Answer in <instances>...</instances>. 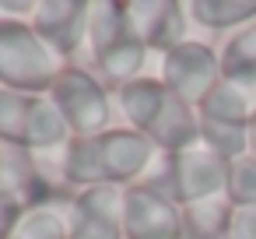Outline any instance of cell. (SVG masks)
<instances>
[{
	"label": "cell",
	"mask_w": 256,
	"mask_h": 239,
	"mask_svg": "<svg viewBox=\"0 0 256 239\" xmlns=\"http://www.w3.org/2000/svg\"><path fill=\"white\" fill-rule=\"evenodd\" d=\"M148 53H151V50H148L137 36H126L120 46H112L109 53H102V57L92 64V71H95V78H98L109 92H120V88H126L130 81L144 78Z\"/></svg>",
	"instance_id": "obj_12"
},
{
	"label": "cell",
	"mask_w": 256,
	"mask_h": 239,
	"mask_svg": "<svg viewBox=\"0 0 256 239\" xmlns=\"http://www.w3.org/2000/svg\"><path fill=\"white\" fill-rule=\"evenodd\" d=\"M18 214H22V204L8 200V197H0V239H8V235H11Z\"/></svg>",
	"instance_id": "obj_25"
},
{
	"label": "cell",
	"mask_w": 256,
	"mask_h": 239,
	"mask_svg": "<svg viewBox=\"0 0 256 239\" xmlns=\"http://www.w3.org/2000/svg\"><path fill=\"white\" fill-rule=\"evenodd\" d=\"M39 0H0V22H32Z\"/></svg>",
	"instance_id": "obj_24"
},
{
	"label": "cell",
	"mask_w": 256,
	"mask_h": 239,
	"mask_svg": "<svg viewBox=\"0 0 256 239\" xmlns=\"http://www.w3.org/2000/svg\"><path fill=\"white\" fill-rule=\"evenodd\" d=\"M123 239H182V207L148 186H126Z\"/></svg>",
	"instance_id": "obj_7"
},
{
	"label": "cell",
	"mask_w": 256,
	"mask_h": 239,
	"mask_svg": "<svg viewBox=\"0 0 256 239\" xmlns=\"http://www.w3.org/2000/svg\"><path fill=\"white\" fill-rule=\"evenodd\" d=\"M92 0H39L32 15V29L67 60L74 64L84 53V29H88Z\"/></svg>",
	"instance_id": "obj_8"
},
{
	"label": "cell",
	"mask_w": 256,
	"mask_h": 239,
	"mask_svg": "<svg viewBox=\"0 0 256 239\" xmlns=\"http://www.w3.org/2000/svg\"><path fill=\"white\" fill-rule=\"evenodd\" d=\"M224 239H256V204H246V207H232Z\"/></svg>",
	"instance_id": "obj_23"
},
{
	"label": "cell",
	"mask_w": 256,
	"mask_h": 239,
	"mask_svg": "<svg viewBox=\"0 0 256 239\" xmlns=\"http://www.w3.org/2000/svg\"><path fill=\"white\" fill-rule=\"evenodd\" d=\"M32 102H36V95H22V92H14V88H4V85H0V141H4V144L25 148Z\"/></svg>",
	"instance_id": "obj_19"
},
{
	"label": "cell",
	"mask_w": 256,
	"mask_h": 239,
	"mask_svg": "<svg viewBox=\"0 0 256 239\" xmlns=\"http://www.w3.org/2000/svg\"><path fill=\"white\" fill-rule=\"evenodd\" d=\"M196 113L204 120H218V123H235V127H246L249 116L256 113V102H252V92L235 85V81H218L210 88V95L196 106Z\"/></svg>",
	"instance_id": "obj_16"
},
{
	"label": "cell",
	"mask_w": 256,
	"mask_h": 239,
	"mask_svg": "<svg viewBox=\"0 0 256 239\" xmlns=\"http://www.w3.org/2000/svg\"><path fill=\"white\" fill-rule=\"evenodd\" d=\"M130 36H137L151 53H168L186 43L190 11L182 0H123Z\"/></svg>",
	"instance_id": "obj_5"
},
{
	"label": "cell",
	"mask_w": 256,
	"mask_h": 239,
	"mask_svg": "<svg viewBox=\"0 0 256 239\" xmlns=\"http://www.w3.org/2000/svg\"><path fill=\"white\" fill-rule=\"evenodd\" d=\"M70 218H74V193H60L22 207L8 239H70Z\"/></svg>",
	"instance_id": "obj_10"
},
{
	"label": "cell",
	"mask_w": 256,
	"mask_h": 239,
	"mask_svg": "<svg viewBox=\"0 0 256 239\" xmlns=\"http://www.w3.org/2000/svg\"><path fill=\"white\" fill-rule=\"evenodd\" d=\"M74 204L95 218H106V221H116L123 225V204H126V186H116V183H106V186H92V190H81L74 193Z\"/></svg>",
	"instance_id": "obj_20"
},
{
	"label": "cell",
	"mask_w": 256,
	"mask_h": 239,
	"mask_svg": "<svg viewBox=\"0 0 256 239\" xmlns=\"http://www.w3.org/2000/svg\"><path fill=\"white\" fill-rule=\"evenodd\" d=\"M246 155L256 158V113H252L249 123H246Z\"/></svg>",
	"instance_id": "obj_26"
},
{
	"label": "cell",
	"mask_w": 256,
	"mask_h": 239,
	"mask_svg": "<svg viewBox=\"0 0 256 239\" xmlns=\"http://www.w3.org/2000/svg\"><path fill=\"white\" fill-rule=\"evenodd\" d=\"M224 186H228V162L221 155H214L210 148L193 144V148L172 155V197L179 207H190L200 200H218V197H224Z\"/></svg>",
	"instance_id": "obj_4"
},
{
	"label": "cell",
	"mask_w": 256,
	"mask_h": 239,
	"mask_svg": "<svg viewBox=\"0 0 256 239\" xmlns=\"http://www.w3.org/2000/svg\"><path fill=\"white\" fill-rule=\"evenodd\" d=\"M95 151H98L102 179L116 186L140 183V176L158 155V148L140 130H130V127H109L106 134H95Z\"/></svg>",
	"instance_id": "obj_6"
},
{
	"label": "cell",
	"mask_w": 256,
	"mask_h": 239,
	"mask_svg": "<svg viewBox=\"0 0 256 239\" xmlns=\"http://www.w3.org/2000/svg\"><path fill=\"white\" fill-rule=\"evenodd\" d=\"M232 204L224 197L182 207V239H224Z\"/></svg>",
	"instance_id": "obj_18"
},
{
	"label": "cell",
	"mask_w": 256,
	"mask_h": 239,
	"mask_svg": "<svg viewBox=\"0 0 256 239\" xmlns=\"http://www.w3.org/2000/svg\"><path fill=\"white\" fill-rule=\"evenodd\" d=\"M221 78L242 88H256V22L232 32L221 46Z\"/></svg>",
	"instance_id": "obj_17"
},
{
	"label": "cell",
	"mask_w": 256,
	"mask_h": 239,
	"mask_svg": "<svg viewBox=\"0 0 256 239\" xmlns=\"http://www.w3.org/2000/svg\"><path fill=\"white\" fill-rule=\"evenodd\" d=\"M186 11L207 32H238L256 22V0H186Z\"/></svg>",
	"instance_id": "obj_15"
},
{
	"label": "cell",
	"mask_w": 256,
	"mask_h": 239,
	"mask_svg": "<svg viewBox=\"0 0 256 239\" xmlns=\"http://www.w3.org/2000/svg\"><path fill=\"white\" fill-rule=\"evenodd\" d=\"M130 36L126 15H123V0H92L88 11V29H84V53L95 64L102 53L120 46Z\"/></svg>",
	"instance_id": "obj_11"
},
{
	"label": "cell",
	"mask_w": 256,
	"mask_h": 239,
	"mask_svg": "<svg viewBox=\"0 0 256 239\" xmlns=\"http://www.w3.org/2000/svg\"><path fill=\"white\" fill-rule=\"evenodd\" d=\"M70 141H74V130L60 116V109L53 106V99L50 95H36L32 116H28V134H25V151H32V155L64 151Z\"/></svg>",
	"instance_id": "obj_14"
},
{
	"label": "cell",
	"mask_w": 256,
	"mask_h": 239,
	"mask_svg": "<svg viewBox=\"0 0 256 239\" xmlns=\"http://www.w3.org/2000/svg\"><path fill=\"white\" fill-rule=\"evenodd\" d=\"M70 239H123V225L95 218L88 211H81L74 204V218H70Z\"/></svg>",
	"instance_id": "obj_22"
},
{
	"label": "cell",
	"mask_w": 256,
	"mask_h": 239,
	"mask_svg": "<svg viewBox=\"0 0 256 239\" xmlns=\"http://www.w3.org/2000/svg\"><path fill=\"white\" fill-rule=\"evenodd\" d=\"M165 99H168V88L158 78H137V81H130L126 88L116 92V106H120L126 127L130 130H140V134H148V127L162 113Z\"/></svg>",
	"instance_id": "obj_13"
},
{
	"label": "cell",
	"mask_w": 256,
	"mask_h": 239,
	"mask_svg": "<svg viewBox=\"0 0 256 239\" xmlns=\"http://www.w3.org/2000/svg\"><path fill=\"white\" fill-rule=\"evenodd\" d=\"M158 81L179 95L182 102H190L193 109L210 95V88L221 81V53L210 50L207 43H196V39H186L179 43L176 50L162 53V71H158Z\"/></svg>",
	"instance_id": "obj_3"
},
{
	"label": "cell",
	"mask_w": 256,
	"mask_h": 239,
	"mask_svg": "<svg viewBox=\"0 0 256 239\" xmlns=\"http://www.w3.org/2000/svg\"><path fill=\"white\" fill-rule=\"evenodd\" d=\"M50 99L60 109V116L67 120V127L74 130V137H95V134L109 130L112 99H109V88L95 78V71L67 64L60 71V78L53 81Z\"/></svg>",
	"instance_id": "obj_2"
},
{
	"label": "cell",
	"mask_w": 256,
	"mask_h": 239,
	"mask_svg": "<svg viewBox=\"0 0 256 239\" xmlns=\"http://www.w3.org/2000/svg\"><path fill=\"white\" fill-rule=\"evenodd\" d=\"M67 60L28 25L0 22V85L22 95H50Z\"/></svg>",
	"instance_id": "obj_1"
},
{
	"label": "cell",
	"mask_w": 256,
	"mask_h": 239,
	"mask_svg": "<svg viewBox=\"0 0 256 239\" xmlns=\"http://www.w3.org/2000/svg\"><path fill=\"white\" fill-rule=\"evenodd\" d=\"M224 197H228L232 207L256 204V158H252V155H242V158L228 162V186H224Z\"/></svg>",
	"instance_id": "obj_21"
},
{
	"label": "cell",
	"mask_w": 256,
	"mask_h": 239,
	"mask_svg": "<svg viewBox=\"0 0 256 239\" xmlns=\"http://www.w3.org/2000/svg\"><path fill=\"white\" fill-rule=\"evenodd\" d=\"M0 197H8L22 207L53 197L36 169L32 151H25L18 144H4V141H0Z\"/></svg>",
	"instance_id": "obj_9"
}]
</instances>
